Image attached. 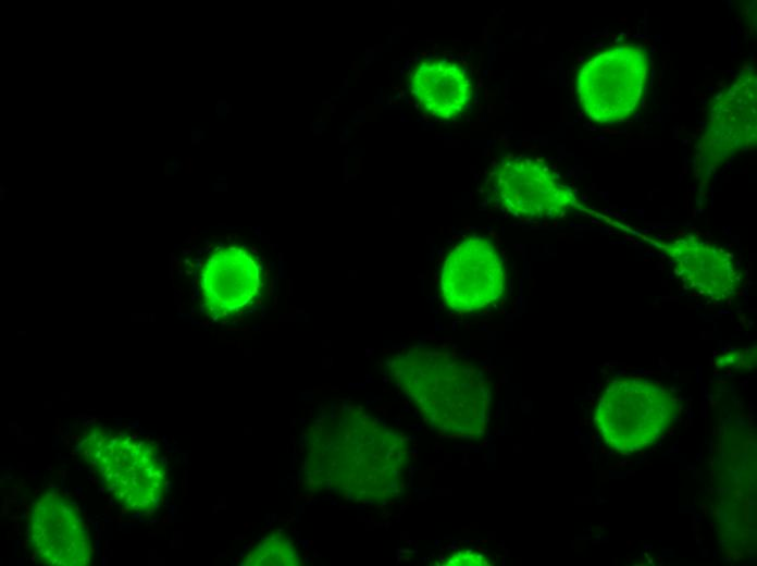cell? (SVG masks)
<instances>
[{"instance_id": "14", "label": "cell", "mask_w": 757, "mask_h": 566, "mask_svg": "<svg viewBox=\"0 0 757 566\" xmlns=\"http://www.w3.org/2000/svg\"><path fill=\"white\" fill-rule=\"evenodd\" d=\"M492 561L488 556L474 550H459L450 553L443 561V565L447 566H471V565H489Z\"/></svg>"}, {"instance_id": "4", "label": "cell", "mask_w": 757, "mask_h": 566, "mask_svg": "<svg viewBox=\"0 0 757 566\" xmlns=\"http://www.w3.org/2000/svg\"><path fill=\"white\" fill-rule=\"evenodd\" d=\"M677 413L674 396L661 384L623 379L605 389L594 420L608 446L630 453L654 444L669 429Z\"/></svg>"}, {"instance_id": "11", "label": "cell", "mask_w": 757, "mask_h": 566, "mask_svg": "<svg viewBox=\"0 0 757 566\" xmlns=\"http://www.w3.org/2000/svg\"><path fill=\"white\" fill-rule=\"evenodd\" d=\"M261 282L260 266L248 250L220 247L200 270L202 307L215 320L236 316L257 299Z\"/></svg>"}, {"instance_id": "10", "label": "cell", "mask_w": 757, "mask_h": 566, "mask_svg": "<svg viewBox=\"0 0 757 566\" xmlns=\"http://www.w3.org/2000/svg\"><path fill=\"white\" fill-rule=\"evenodd\" d=\"M29 543L35 556L51 566H86L92 559L88 525L78 506L57 490H47L34 502Z\"/></svg>"}, {"instance_id": "9", "label": "cell", "mask_w": 757, "mask_h": 566, "mask_svg": "<svg viewBox=\"0 0 757 566\" xmlns=\"http://www.w3.org/2000/svg\"><path fill=\"white\" fill-rule=\"evenodd\" d=\"M505 264L496 246L486 237L469 236L448 253L440 271L442 297L451 310L482 309L504 293Z\"/></svg>"}, {"instance_id": "1", "label": "cell", "mask_w": 757, "mask_h": 566, "mask_svg": "<svg viewBox=\"0 0 757 566\" xmlns=\"http://www.w3.org/2000/svg\"><path fill=\"white\" fill-rule=\"evenodd\" d=\"M409 457L399 431L356 405L337 404L308 428L302 471L310 489L382 505L404 492Z\"/></svg>"}, {"instance_id": "8", "label": "cell", "mask_w": 757, "mask_h": 566, "mask_svg": "<svg viewBox=\"0 0 757 566\" xmlns=\"http://www.w3.org/2000/svg\"><path fill=\"white\" fill-rule=\"evenodd\" d=\"M644 237L669 261L674 275L703 300L724 303L735 298L744 275L732 251L720 243L692 232L665 238Z\"/></svg>"}, {"instance_id": "3", "label": "cell", "mask_w": 757, "mask_h": 566, "mask_svg": "<svg viewBox=\"0 0 757 566\" xmlns=\"http://www.w3.org/2000/svg\"><path fill=\"white\" fill-rule=\"evenodd\" d=\"M111 497L128 513L150 514L166 492L167 475L158 450L135 434L91 428L78 446Z\"/></svg>"}, {"instance_id": "7", "label": "cell", "mask_w": 757, "mask_h": 566, "mask_svg": "<svg viewBox=\"0 0 757 566\" xmlns=\"http://www.w3.org/2000/svg\"><path fill=\"white\" fill-rule=\"evenodd\" d=\"M647 56L640 45L621 44L584 63L576 78V93L584 113L599 124L629 119L644 93Z\"/></svg>"}, {"instance_id": "6", "label": "cell", "mask_w": 757, "mask_h": 566, "mask_svg": "<svg viewBox=\"0 0 757 566\" xmlns=\"http://www.w3.org/2000/svg\"><path fill=\"white\" fill-rule=\"evenodd\" d=\"M756 83V69L747 64L713 100L694 149L693 176L699 186L728 161L755 148Z\"/></svg>"}, {"instance_id": "5", "label": "cell", "mask_w": 757, "mask_h": 566, "mask_svg": "<svg viewBox=\"0 0 757 566\" xmlns=\"http://www.w3.org/2000/svg\"><path fill=\"white\" fill-rule=\"evenodd\" d=\"M491 195L504 211L522 221L563 219L570 213L591 212L576 193L544 160L517 156L499 161L488 179Z\"/></svg>"}, {"instance_id": "2", "label": "cell", "mask_w": 757, "mask_h": 566, "mask_svg": "<svg viewBox=\"0 0 757 566\" xmlns=\"http://www.w3.org/2000/svg\"><path fill=\"white\" fill-rule=\"evenodd\" d=\"M389 378L438 434L475 439L489 414L488 383L477 366L440 347L402 349L387 362Z\"/></svg>"}, {"instance_id": "12", "label": "cell", "mask_w": 757, "mask_h": 566, "mask_svg": "<svg viewBox=\"0 0 757 566\" xmlns=\"http://www.w3.org/2000/svg\"><path fill=\"white\" fill-rule=\"evenodd\" d=\"M410 88L425 112L446 120L459 115L472 96L467 70L459 62L445 58L421 62L411 75Z\"/></svg>"}, {"instance_id": "13", "label": "cell", "mask_w": 757, "mask_h": 566, "mask_svg": "<svg viewBox=\"0 0 757 566\" xmlns=\"http://www.w3.org/2000/svg\"><path fill=\"white\" fill-rule=\"evenodd\" d=\"M244 565L249 566H296L299 554L294 541L280 532L260 540L247 554Z\"/></svg>"}]
</instances>
